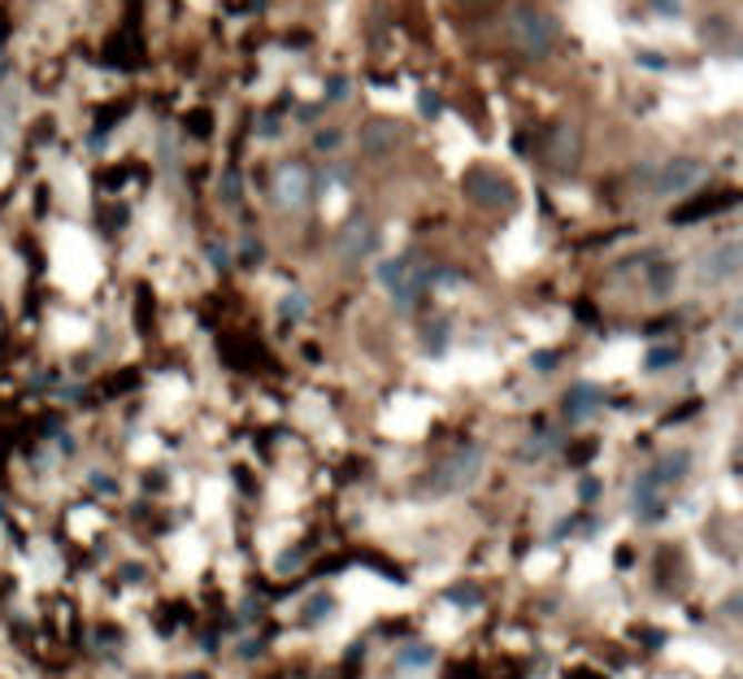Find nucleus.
Here are the masks:
<instances>
[{"label":"nucleus","mask_w":743,"mask_h":679,"mask_svg":"<svg viewBox=\"0 0 743 679\" xmlns=\"http://www.w3.org/2000/svg\"><path fill=\"white\" fill-rule=\"evenodd\" d=\"M504 31H509V44L522 57H548L552 44H556V18L548 9H540V4H531V0L509 9Z\"/></svg>","instance_id":"nucleus-1"},{"label":"nucleus","mask_w":743,"mask_h":679,"mask_svg":"<svg viewBox=\"0 0 743 679\" xmlns=\"http://www.w3.org/2000/svg\"><path fill=\"white\" fill-rule=\"evenodd\" d=\"M483 462H488L483 445H461V449H456L452 458H444L440 467L431 470L426 488H431L435 497H456V492H465V488H474V483H479V475H483Z\"/></svg>","instance_id":"nucleus-2"},{"label":"nucleus","mask_w":743,"mask_h":679,"mask_svg":"<svg viewBox=\"0 0 743 679\" xmlns=\"http://www.w3.org/2000/svg\"><path fill=\"white\" fill-rule=\"evenodd\" d=\"M461 192H465V201L479 209H513L518 206V188L492 170V166H474V170H465L461 174Z\"/></svg>","instance_id":"nucleus-3"},{"label":"nucleus","mask_w":743,"mask_h":679,"mask_svg":"<svg viewBox=\"0 0 743 679\" xmlns=\"http://www.w3.org/2000/svg\"><path fill=\"white\" fill-rule=\"evenodd\" d=\"M704 174H709V166H704L700 157H670V161L656 166V174H652L647 183H652V197L679 201V197H687L692 188L704 183Z\"/></svg>","instance_id":"nucleus-4"},{"label":"nucleus","mask_w":743,"mask_h":679,"mask_svg":"<svg viewBox=\"0 0 743 679\" xmlns=\"http://www.w3.org/2000/svg\"><path fill=\"white\" fill-rule=\"evenodd\" d=\"M740 266H743L740 240H722V244H713V249L700 258V283H709V288L735 283V279H740Z\"/></svg>","instance_id":"nucleus-5"},{"label":"nucleus","mask_w":743,"mask_h":679,"mask_svg":"<svg viewBox=\"0 0 743 679\" xmlns=\"http://www.w3.org/2000/svg\"><path fill=\"white\" fill-rule=\"evenodd\" d=\"M374 249H379V227L370 218H352L340 231V261L344 266H361L365 258H374Z\"/></svg>","instance_id":"nucleus-6"},{"label":"nucleus","mask_w":743,"mask_h":679,"mask_svg":"<svg viewBox=\"0 0 743 679\" xmlns=\"http://www.w3.org/2000/svg\"><path fill=\"white\" fill-rule=\"evenodd\" d=\"M274 197H279V206L304 209L318 197V179H313L304 166H283L279 179H274Z\"/></svg>","instance_id":"nucleus-7"},{"label":"nucleus","mask_w":743,"mask_h":679,"mask_svg":"<svg viewBox=\"0 0 743 679\" xmlns=\"http://www.w3.org/2000/svg\"><path fill=\"white\" fill-rule=\"evenodd\" d=\"M665 483L656 479V470L647 467L640 479H635V488H631V510H635V519L640 522H656L665 515Z\"/></svg>","instance_id":"nucleus-8"},{"label":"nucleus","mask_w":743,"mask_h":679,"mask_svg":"<svg viewBox=\"0 0 743 679\" xmlns=\"http://www.w3.org/2000/svg\"><path fill=\"white\" fill-rule=\"evenodd\" d=\"M400 144V131L396 122H388V118H379V122H370V127H361V153L374 157V161H383V157H392Z\"/></svg>","instance_id":"nucleus-9"},{"label":"nucleus","mask_w":743,"mask_h":679,"mask_svg":"<svg viewBox=\"0 0 743 679\" xmlns=\"http://www.w3.org/2000/svg\"><path fill=\"white\" fill-rule=\"evenodd\" d=\"M600 406H604V392L595 383H574L565 392V418L570 422H588V418L600 415Z\"/></svg>","instance_id":"nucleus-10"},{"label":"nucleus","mask_w":743,"mask_h":679,"mask_svg":"<svg viewBox=\"0 0 743 679\" xmlns=\"http://www.w3.org/2000/svg\"><path fill=\"white\" fill-rule=\"evenodd\" d=\"M548 161L556 170H574V161H579V131L570 122L552 127V136H548Z\"/></svg>","instance_id":"nucleus-11"},{"label":"nucleus","mask_w":743,"mask_h":679,"mask_svg":"<svg viewBox=\"0 0 743 679\" xmlns=\"http://www.w3.org/2000/svg\"><path fill=\"white\" fill-rule=\"evenodd\" d=\"M440 662V649L431 640H413V645H400L396 649V671L400 676H413V671H431Z\"/></svg>","instance_id":"nucleus-12"},{"label":"nucleus","mask_w":743,"mask_h":679,"mask_svg":"<svg viewBox=\"0 0 743 679\" xmlns=\"http://www.w3.org/2000/svg\"><path fill=\"white\" fill-rule=\"evenodd\" d=\"M647 261H652V266H644L647 292H652V297H670V292H674V283H679V266H674L670 258H656V253H652Z\"/></svg>","instance_id":"nucleus-13"},{"label":"nucleus","mask_w":743,"mask_h":679,"mask_svg":"<svg viewBox=\"0 0 743 679\" xmlns=\"http://www.w3.org/2000/svg\"><path fill=\"white\" fill-rule=\"evenodd\" d=\"M687 467H692V453H687V449H679V453H665V458H661L652 470H656V479H661L665 488H674V483L687 475Z\"/></svg>","instance_id":"nucleus-14"},{"label":"nucleus","mask_w":743,"mask_h":679,"mask_svg":"<svg viewBox=\"0 0 743 679\" xmlns=\"http://www.w3.org/2000/svg\"><path fill=\"white\" fill-rule=\"evenodd\" d=\"M413 266H418V258L413 253H400V258H388L383 266H379V279H383V288L392 292V288H400L409 274H413Z\"/></svg>","instance_id":"nucleus-15"},{"label":"nucleus","mask_w":743,"mask_h":679,"mask_svg":"<svg viewBox=\"0 0 743 679\" xmlns=\"http://www.w3.org/2000/svg\"><path fill=\"white\" fill-rule=\"evenodd\" d=\"M422 349H426V353H435V358H440V353L448 349V322H444V318H435V322L426 327V336H422Z\"/></svg>","instance_id":"nucleus-16"},{"label":"nucleus","mask_w":743,"mask_h":679,"mask_svg":"<svg viewBox=\"0 0 743 679\" xmlns=\"http://www.w3.org/2000/svg\"><path fill=\"white\" fill-rule=\"evenodd\" d=\"M279 313H283L288 322H300V318L309 313V306H304V292H288V297H283V306H279Z\"/></svg>","instance_id":"nucleus-17"},{"label":"nucleus","mask_w":743,"mask_h":679,"mask_svg":"<svg viewBox=\"0 0 743 679\" xmlns=\"http://www.w3.org/2000/svg\"><path fill=\"white\" fill-rule=\"evenodd\" d=\"M674 358H679L674 345H656V349H647V370H665V366H674Z\"/></svg>","instance_id":"nucleus-18"},{"label":"nucleus","mask_w":743,"mask_h":679,"mask_svg":"<svg viewBox=\"0 0 743 679\" xmlns=\"http://www.w3.org/2000/svg\"><path fill=\"white\" fill-rule=\"evenodd\" d=\"M340 144H344L340 131H318V136H313V149H318V153H335Z\"/></svg>","instance_id":"nucleus-19"},{"label":"nucleus","mask_w":743,"mask_h":679,"mask_svg":"<svg viewBox=\"0 0 743 679\" xmlns=\"http://www.w3.org/2000/svg\"><path fill=\"white\" fill-rule=\"evenodd\" d=\"M240 192H244V188H240V170H227V174H222V197H227L231 206H240Z\"/></svg>","instance_id":"nucleus-20"},{"label":"nucleus","mask_w":743,"mask_h":679,"mask_svg":"<svg viewBox=\"0 0 743 679\" xmlns=\"http://www.w3.org/2000/svg\"><path fill=\"white\" fill-rule=\"evenodd\" d=\"M552 449H556V436H540V440H531L522 453H526V458H544V453H552Z\"/></svg>","instance_id":"nucleus-21"},{"label":"nucleus","mask_w":743,"mask_h":679,"mask_svg":"<svg viewBox=\"0 0 743 679\" xmlns=\"http://www.w3.org/2000/svg\"><path fill=\"white\" fill-rule=\"evenodd\" d=\"M448 601H465V610H474L479 606V588H452Z\"/></svg>","instance_id":"nucleus-22"},{"label":"nucleus","mask_w":743,"mask_h":679,"mask_svg":"<svg viewBox=\"0 0 743 679\" xmlns=\"http://www.w3.org/2000/svg\"><path fill=\"white\" fill-rule=\"evenodd\" d=\"M418 109H422L426 118H440V109H444V104H440L435 92H422V97H418Z\"/></svg>","instance_id":"nucleus-23"},{"label":"nucleus","mask_w":743,"mask_h":679,"mask_svg":"<svg viewBox=\"0 0 743 679\" xmlns=\"http://www.w3.org/2000/svg\"><path fill=\"white\" fill-rule=\"evenodd\" d=\"M640 66H647V70H670V61H661V52H640Z\"/></svg>","instance_id":"nucleus-24"},{"label":"nucleus","mask_w":743,"mask_h":679,"mask_svg":"<svg viewBox=\"0 0 743 679\" xmlns=\"http://www.w3.org/2000/svg\"><path fill=\"white\" fill-rule=\"evenodd\" d=\"M348 97V79H331V88H327V101H344Z\"/></svg>","instance_id":"nucleus-25"},{"label":"nucleus","mask_w":743,"mask_h":679,"mask_svg":"<svg viewBox=\"0 0 743 679\" xmlns=\"http://www.w3.org/2000/svg\"><path fill=\"white\" fill-rule=\"evenodd\" d=\"M579 497H583V501H595V497H600V479H583V483H579Z\"/></svg>","instance_id":"nucleus-26"},{"label":"nucleus","mask_w":743,"mask_h":679,"mask_svg":"<svg viewBox=\"0 0 743 679\" xmlns=\"http://www.w3.org/2000/svg\"><path fill=\"white\" fill-rule=\"evenodd\" d=\"M209 261H213V266H218V270H227V253H222V249H218V244H209Z\"/></svg>","instance_id":"nucleus-27"},{"label":"nucleus","mask_w":743,"mask_h":679,"mask_svg":"<svg viewBox=\"0 0 743 679\" xmlns=\"http://www.w3.org/2000/svg\"><path fill=\"white\" fill-rule=\"evenodd\" d=\"M535 366H540V370H552V366H556V353H540Z\"/></svg>","instance_id":"nucleus-28"}]
</instances>
